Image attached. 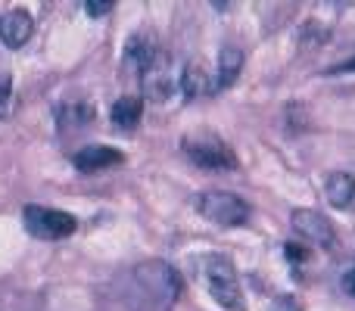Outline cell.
<instances>
[{"instance_id":"1","label":"cell","mask_w":355,"mask_h":311,"mask_svg":"<svg viewBox=\"0 0 355 311\" xmlns=\"http://www.w3.org/2000/svg\"><path fill=\"white\" fill-rule=\"evenodd\" d=\"M119 296L131 311H168L181 296V274L166 262L135 265L119 277Z\"/></svg>"},{"instance_id":"2","label":"cell","mask_w":355,"mask_h":311,"mask_svg":"<svg viewBox=\"0 0 355 311\" xmlns=\"http://www.w3.org/2000/svg\"><path fill=\"white\" fill-rule=\"evenodd\" d=\"M193 271L202 281L206 293L212 296L225 311H246L243 290L237 283V271H234L231 258L218 256V252H209V256H196L193 258Z\"/></svg>"},{"instance_id":"3","label":"cell","mask_w":355,"mask_h":311,"mask_svg":"<svg viewBox=\"0 0 355 311\" xmlns=\"http://www.w3.org/2000/svg\"><path fill=\"white\" fill-rule=\"evenodd\" d=\"M181 150L184 156L190 159L193 165L206 171H234L240 168V159L221 141L218 134H193V137H184L181 141Z\"/></svg>"},{"instance_id":"4","label":"cell","mask_w":355,"mask_h":311,"mask_svg":"<svg viewBox=\"0 0 355 311\" xmlns=\"http://www.w3.org/2000/svg\"><path fill=\"white\" fill-rule=\"evenodd\" d=\"M196 212L221 227H243L250 221V202L227 190H206L196 196Z\"/></svg>"},{"instance_id":"5","label":"cell","mask_w":355,"mask_h":311,"mask_svg":"<svg viewBox=\"0 0 355 311\" xmlns=\"http://www.w3.org/2000/svg\"><path fill=\"white\" fill-rule=\"evenodd\" d=\"M22 221L28 227V233L41 240H62L75 233V218L69 212H60V208H47V206H25Z\"/></svg>"},{"instance_id":"6","label":"cell","mask_w":355,"mask_h":311,"mask_svg":"<svg viewBox=\"0 0 355 311\" xmlns=\"http://www.w3.org/2000/svg\"><path fill=\"white\" fill-rule=\"evenodd\" d=\"M181 75H184V69L178 72L175 62H172V56L162 50V53L156 56V60L150 62V66L144 69V75H141L144 94H147L153 103H162V100H168L178 91V87H181Z\"/></svg>"},{"instance_id":"7","label":"cell","mask_w":355,"mask_h":311,"mask_svg":"<svg viewBox=\"0 0 355 311\" xmlns=\"http://www.w3.org/2000/svg\"><path fill=\"white\" fill-rule=\"evenodd\" d=\"M293 231L300 233L302 240H309V243L321 246V249H334V246H337V231H334V224L321 212H312V208H296Z\"/></svg>"},{"instance_id":"8","label":"cell","mask_w":355,"mask_h":311,"mask_svg":"<svg viewBox=\"0 0 355 311\" xmlns=\"http://www.w3.org/2000/svg\"><path fill=\"white\" fill-rule=\"evenodd\" d=\"M31 31H35V19H31L25 10H12L0 19V41H3L10 50L22 47V44L31 37Z\"/></svg>"},{"instance_id":"9","label":"cell","mask_w":355,"mask_h":311,"mask_svg":"<svg viewBox=\"0 0 355 311\" xmlns=\"http://www.w3.org/2000/svg\"><path fill=\"white\" fill-rule=\"evenodd\" d=\"M122 153L112 147H100V143H91V147L78 150V153L72 156L75 168L78 171H103V168H112V165L122 162Z\"/></svg>"},{"instance_id":"10","label":"cell","mask_w":355,"mask_h":311,"mask_svg":"<svg viewBox=\"0 0 355 311\" xmlns=\"http://www.w3.org/2000/svg\"><path fill=\"white\" fill-rule=\"evenodd\" d=\"M94 106L85 100H66L62 106H56V128L60 131H78L85 125H91Z\"/></svg>"},{"instance_id":"11","label":"cell","mask_w":355,"mask_h":311,"mask_svg":"<svg viewBox=\"0 0 355 311\" xmlns=\"http://www.w3.org/2000/svg\"><path fill=\"white\" fill-rule=\"evenodd\" d=\"M324 193H327V202H331L334 208H349L355 202V177L349 171H337V175L327 177Z\"/></svg>"},{"instance_id":"12","label":"cell","mask_w":355,"mask_h":311,"mask_svg":"<svg viewBox=\"0 0 355 311\" xmlns=\"http://www.w3.org/2000/svg\"><path fill=\"white\" fill-rule=\"evenodd\" d=\"M159 53H162V50L156 47L150 37H131L128 47H125V66H128L131 72L144 75V69H147Z\"/></svg>"},{"instance_id":"13","label":"cell","mask_w":355,"mask_h":311,"mask_svg":"<svg viewBox=\"0 0 355 311\" xmlns=\"http://www.w3.org/2000/svg\"><path fill=\"white\" fill-rule=\"evenodd\" d=\"M181 91L187 100H196V97H206V94H215V78H209V72L202 66H184V75H181Z\"/></svg>"},{"instance_id":"14","label":"cell","mask_w":355,"mask_h":311,"mask_svg":"<svg viewBox=\"0 0 355 311\" xmlns=\"http://www.w3.org/2000/svg\"><path fill=\"white\" fill-rule=\"evenodd\" d=\"M240 69H243V53L237 47H225L218 56V69H215V87L218 91L231 87L240 78Z\"/></svg>"},{"instance_id":"15","label":"cell","mask_w":355,"mask_h":311,"mask_svg":"<svg viewBox=\"0 0 355 311\" xmlns=\"http://www.w3.org/2000/svg\"><path fill=\"white\" fill-rule=\"evenodd\" d=\"M141 112H144V103H141V97H119L116 103H112V125L116 128H122V131H131V128H137L141 125Z\"/></svg>"},{"instance_id":"16","label":"cell","mask_w":355,"mask_h":311,"mask_svg":"<svg viewBox=\"0 0 355 311\" xmlns=\"http://www.w3.org/2000/svg\"><path fill=\"white\" fill-rule=\"evenodd\" d=\"M12 106H16V97H12V78L6 72H0V122L12 116Z\"/></svg>"},{"instance_id":"17","label":"cell","mask_w":355,"mask_h":311,"mask_svg":"<svg viewBox=\"0 0 355 311\" xmlns=\"http://www.w3.org/2000/svg\"><path fill=\"white\" fill-rule=\"evenodd\" d=\"M85 10H87V16L100 19V16H106V12H112V3L110 0H87Z\"/></svg>"},{"instance_id":"18","label":"cell","mask_w":355,"mask_h":311,"mask_svg":"<svg viewBox=\"0 0 355 311\" xmlns=\"http://www.w3.org/2000/svg\"><path fill=\"white\" fill-rule=\"evenodd\" d=\"M271 311H302V305L293 299V296H281V299L271 305Z\"/></svg>"},{"instance_id":"19","label":"cell","mask_w":355,"mask_h":311,"mask_svg":"<svg viewBox=\"0 0 355 311\" xmlns=\"http://www.w3.org/2000/svg\"><path fill=\"white\" fill-rule=\"evenodd\" d=\"M343 287H346V293H349V296H352V299H355V268L349 271V274H346V281H343Z\"/></svg>"},{"instance_id":"20","label":"cell","mask_w":355,"mask_h":311,"mask_svg":"<svg viewBox=\"0 0 355 311\" xmlns=\"http://www.w3.org/2000/svg\"><path fill=\"white\" fill-rule=\"evenodd\" d=\"M287 256L293 258V262H302V258H306V252H302V249H296V246H287Z\"/></svg>"}]
</instances>
